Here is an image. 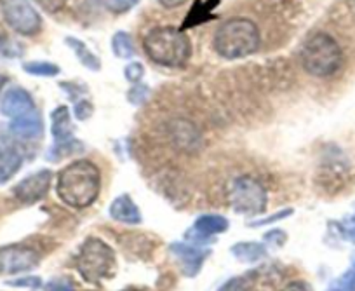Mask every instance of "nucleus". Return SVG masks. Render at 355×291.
Masks as SVG:
<instances>
[{
  "label": "nucleus",
  "mask_w": 355,
  "mask_h": 291,
  "mask_svg": "<svg viewBox=\"0 0 355 291\" xmlns=\"http://www.w3.org/2000/svg\"><path fill=\"white\" fill-rule=\"evenodd\" d=\"M100 187V169L91 160H75L58 174V196L71 208L91 206L98 199Z\"/></svg>",
  "instance_id": "nucleus-1"
},
{
  "label": "nucleus",
  "mask_w": 355,
  "mask_h": 291,
  "mask_svg": "<svg viewBox=\"0 0 355 291\" xmlns=\"http://www.w3.org/2000/svg\"><path fill=\"white\" fill-rule=\"evenodd\" d=\"M143 49L153 63L160 67L180 68L189 63L192 44L185 30L174 26H157L143 39Z\"/></svg>",
  "instance_id": "nucleus-2"
},
{
  "label": "nucleus",
  "mask_w": 355,
  "mask_h": 291,
  "mask_svg": "<svg viewBox=\"0 0 355 291\" xmlns=\"http://www.w3.org/2000/svg\"><path fill=\"white\" fill-rule=\"evenodd\" d=\"M261 44L259 28L248 18H234L225 22L216 30L213 47L218 56L225 60H242L256 53Z\"/></svg>",
  "instance_id": "nucleus-3"
},
{
  "label": "nucleus",
  "mask_w": 355,
  "mask_h": 291,
  "mask_svg": "<svg viewBox=\"0 0 355 291\" xmlns=\"http://www.w3.org/2000/svg\"><path fill=\"white\" fill-rule=\"evenodd\" d=\"M340 44L326 32H317L303 44L302 65L305 72L319 78L331 77L343 67Z\"/></svg>",
  "instance_id": "nucleus-4"
},
{
  "label": "nucleus",
  "mask_w": 355,
  "mask_h": 291,
  "mask_svg": "<svg viewBox=\"0 0 355 291\" xmlns=\"http://www.w3.org/2000/svg\"><path fill=\"white\" fill-rule=\"evenodd\" d=\"M115 253L101 239L89 238L82 244L77 258V270L87 283L98 284L115 272Z\"/></svg>",
  "instance_id": "nucleus-5"
},
{
  "label": "nucleus",
  "mask_w": 355,
  "mask_h": 291,
  "mask_svg": "<svg viewBox=\"0 0 355 291\" xmlns=\"http://www.w3.org/2000/svg\"><path fill=\"white\" fill-rule=\"evenodd\" d=\"M266 190L258 180L251 176H241L230 185L228 204L239 215L258 217L266 210Z\"/></svg>",
  "instance_id": "nucleus-6"
},
{
  "label": "nucleus",
  "mask_w": 355,
  "mask_h": 291,
  "mask_svg": "<svg viewBox=\"0 0 355 291\" xmlns=\"http://www.w3.org/2000/svg\"><path fill=\"white\" fill-rule=\"evenodd\" d=\"M51 122H53L51 133L54 136V145L47 152V159L56 163L64 156H71L84 149L82 143L73 136V124H71L70 110L67 107H58L51 114Z\"/></svg>",
  "instance_id": "nucleus-7"
},
{
  "label": "nucleus",
  "mask_w": 355,
  "mask_h": 291,
  "mask_svg": "<svg viewBox=\"0 0 355 291\" xmlns=\"http://www.w3.org/2000/svg\"><path fill=\"white\" fill-rule=\"evenodd\" d=\"M2 11L15 32L21 35H35L40 32L42 19L30 0H2Z\"/></svg>",
  "instance_id": "nucleus-8"
},
{
  "label": "nucleus",
  "mask_w": 355,
  "mask_h": 291,
  "mask_svg": "<svg viewBox=\"0 0 355 291\" xmlns=\"http://www.w3.org/2000/svg\"><path fill=\"white\" fill-rule=\"evenodd\" d=\"M39 265V253L26 246H8L0 249V274H18Z\"/></svg>",
  "instance_id": "nucleus-9"
},
{
  "label": "nucleus",
  "mask_w": 355,
  "mask_h": 291,
  "mask_svg": "<svg viewBox=\"0 0 355 291\" xmlns=\"http://www.w3.org/2000/svg\"><path fill=\"white\" fill-rule=\"evenodd\" d=\"M51 181H53V173L49 169H40L37 173L30 174L15 187L16 199L25 204L37 203L42 197H46V194L49 192Z\"/></svg>",
  "instance_id": "nucleus-10"
},
{
  "label": "nucleus",
  "mask_w": 355,
  "mask_h": 291,
  "mask_svg": "<svg viewBox=\"0 0 355 291\" xmlns=\"http://www.w3.org/2000/svg\"><path fill=\"white\" fill-rule=\"evenodd\" d=\"M33 110H37L33 98L23 88H11L0 101V112L9 119H18Z\"/></svg>",
  "instance_id": "nucleus-11"
},
{
  "label": "nucleus",
  "mask_w": 355,
  "mask_h": 291,
  "mask_svg": "<svg viewBox=\"0 0 355 291\" xmlns=\"http://www.w3.org/2000/svg\"><path fill=\"white\" fill-rule=\"evenodd\" d=\"M171 251H173V255L182 262L183 270H185L187 276L190 277L199 274L204 260L209 256V249L197 248V246L185 244V242H173V244H171Z\"/></svg>",
  "instance_id": "nucleus-12"
},
{
  "label": "nucleus",
  "mask_w": 355,
  "mask_h": 291,
  "mask_svg": "<svg viewBox=\"0 0 355 291\" xmlns=\"http://www.w3.org/2000/svg\"><path fill=\"white\" fill-rule=\"evenodd\" d=\"M228 228V220L220 215H204V217L197 218L196 225H193V232L190 231L193 238H199L197 241H211V235L221 234Z\"/></svg>",
  "instance_id": "nucleus-13"
},
{
  "label": "nucleus",
  "mask_w": 355,
  "mask_h": 291,
  "mask_svg": "<svg viewBox=\"0 0 355 291\" xmlns=\"http://www.w3.org/2000/svg\"><path fill=\"white\" fill-rule=\"evenodd\" d=\"M110 217L114 218L115 222H121V224H128V225H138L139 222H141L139 208L132 203V199L128 196V194L119 196L117 199L112 203Z\"/></svg>",
  "instance_id": "nucleus-14"
},
{
  "label": "nucleus",
  "mask_w": 355,
  "mask_h": 291,
  "mask_svg": "<svg viewBox=\"0 0 355 291\" xmlns=\"http://www.w3.org/2000/svg\"><path fill=\"white\" fill-rule=\"evenodd\" d=\"M9 128H11V131L15 133L16 136H19V138H26V140L37 138V136L42 135V129H44L42 117H40L39 112L33 110L30 112V114L21 115V117L12 119Z\"/></svg>",
  "instance_id": "nucleus-15"
},
{
  "label": "nucleus",
  "mask_w": 355,
  "mask_h": 291,
  "mask_svg": "<svg viewBox=\"0 0 355 291\" xmlns=\"http://www.w3.org/2000/svg\"><path fill=\"white\" fill-rule=\"evenodd\" d=\"M21 156L15 149L6 145H0V183H6L11 180L18 169L21 167Z\"/></svg>",
  "instance_id": "nucleus-16"
},
{
  "label": "nucleus",
  "mask_w": 355,
  "mask_h": 291,
  "mask_svg": "<svg viewBox=\"0 0 355 291\" xmlns=\"http://www.w3.org/2000/svg\"><path fill=\"white\" fill-rule=\"evenodd\" d=\"M64 42H67V46L70 47L71 51H73L75 56H77V60L80 61L85 68H89V70H93V72L101 70L100 58H98L93 51L89 49L87 44L82 42V40H78V39H75V37H67V39H64Z\"/></svg>",
  "instance_id": "nucleus-17"
},
{
  "label": "nucleus",
  "mask_w": 355,
  "mask_h": 291,
  "mask_svg": "<svg viewBox=\"0 0 355 291\" xmlns=\"http://www.w3.org/2000/svg\"><path fill=\"white\" fill-rule=\"evenodd\" d=\"M232 253L237 260L244 263L259 262L266 256V248L261 242H239L232 248Z\"/></svg>",
  "instance_id": "nucleus-18"
},
{
  "label": "nucleus",
  "mask_w": 355,
  "mask_h": 291,
  "mask_svg": "<svg viewBox=\"0 0 355 291\" xmlns=\"http://www.w3.org/2000/svg\"><path fill=\"white\" fill-rule=\"evenodd\" d=\"M218 4V0H207V2H197L196 8L190 9L189 13V18L185 19V23H183L182 30L185 28H190V26H196L199 25V23H204L207 22V19L213 18V15H211V11H213L214 6Z\"/></svg>",
  "instance_id": "nucleus-19"
},
{
  "label": "nucleus",
  "mask_w": 355,
  "mask_h": 291,
  "mask_svg": "<svg viewBox=\"0 0 355 291\" xmlns=\"http://www.w3.org/2000/svg\"><path fill=\"white\" fill-rule=\"evenodd\" d=\"M112 49H114L115 56L121 58V60H131L136 54L135 42H132V37L128 32L115 33L114 39H112Z\"/></svg>",
  "instance_id": "nucleus-20"
},
{
  "label": "nucleus",
  "mask_w": 355,
  "mask_h": 291,
  "mask_svg": "<svg viewBox=\"0 0 355 291\" xmlns=\"http://www.w3.org/2000/svg\"><path fill=\"white\" fill-rule=\"evenodd\" d=\"M23 70L30 75H37V77H56L61 74V68L49 61H30V63L23 65Z\"/></svg>",
  "instance_id": "nucleus-21"
},
{
  "label": "nucleus",
  "mask_w": 355,
  "mask_h": 291,
  "mask_svg": "<svg viewBox=\"0 0 355 291\" xmlns=\"http://www.w3.org/2000/svg\"><path fill=\"white\" fill-rule=\"evenodd\" d=\"M329 291H355V265L348 269L333 286Z\"/></svg>",
  "instance_id": "nucleus-22"
},
{
  "label": "nucleus",
  "mask_w": 355,
  "mask_h": 291,
  "mask_svg": "<svg viewBox=\"0 0 355 291\" xmlns=\"http://www.w3.org/2000/svg\"><path fill=\"white\" fill-rule=\"evenodd\" d=\"M148 96H150V88L148 85L145 84H135L131 88V91H129L128 98L129 101H131L132 105H136V107H139V105L145 103L146 100H148Z\"/></svg>",
  "instance_id": "nucleus-23"
},
{
  "label": "nucleus",
  "mask_w": 355,
  "mask_h": 291,
  "mask_svg": "<svg viewBox=\"0 0 355 291\" xmlns=\"http://www.w3.org/2000/svg\"><path fill=\"white\" fill-rule=\"evenodd\" d=\"M218 291H254V290H252V284L249 279H245V277H234V279H228Z\"/></svg>",
  "instance_id": "nucleus-24"
},
{
  "label": "nucleus",
  "mask_w": 355,
  "mask_h": 291,
  "mask_svg": "<svg viewBox=\"0 0 355 291\" xmlns=\"http://www.w3.org/2000/svg\"><path fill=\"white\" fill-rule=\"evenodd\" d=\"M139 0H105L108 11L114 13V15H122V13H128L129 9L135 8Z\"/></svg>",
  "instance_id": "nucleus-25"
},
{
  "label": "nucleus",
  "mask_w": 355,
  "mask_h": 291,
  "mask_svg": "<svg viewBox=\"0 0 355 291\" xmlns=\"http://www.w3.org/2000/svg\"><path fill=\"white\" fill-rule=\"evenodd\" d=\"M125 78H128L131 84H138L139 81L143 78V75H145V67H143L139 61H132V63H129L128 67H125Z\"/></svg>",
  "instance_id": "nucleus-26"
},
{
  "label": "nucleus",
  "mask_w": 355,
  "mask_h": 291,
  "mask_svg": "<svg viewBox=\"0 0 355 291\" xmlns=\"http://www.w3.org/2000/svg\"><path fill=\"white\" fill-rule=\"evenodd\" d=\"M33 2H35L42 11H46L47 15H56V13L63 11V8L67 6L68 0H33Z\"/></svg>",
  "instance_id": "nucleus-27"
},
{
  "label": "nucleus",
  "mask_w": 355,
  "mask_h": 291,
  "mask_svg": "<svg viewBox=\"0 0 355 291\" xmlns=\"http://www.w3.org/2000/svg\"><path fill=\"white\" fill-rule=\"evenodd\" d=\"M23 53L21 47L18 46L16 42L9 40L8 37L0 35V54H4V56H19Z\"/></svg>",
  "instance_id": "nucleus-28"
},
{
  "label": "nucleus",
  "mask_w": 355,
  "mask_h": 291,
  "mask_svg": "<svg viewBox=\"0 0 355 291\" xmlns=\"http://www.w3.org/2000/svg\"><path fill=\"white\" fill-rule=\"evenodd\" d=\"M338 227H340V231H341V234H343V238L347 239V241L354 242V244H355V213L350 215V217L345 218V220L341 222V224L338 225Z\"/></svg>",
  "instance_id": "nucleus-29"
},
{
  "label": "nucleus",
  "mask_w": 355,
  "mask_h": 291,
  "mask_svg": "<svg viewBox=\"0 0 355 291\" xmlns=\"http://www.w3.org/2000/svg\"><path fill=\"white\" fill-rule=\"evenodd\" d=\"M291 215H293V210H282V211H279V213L270 215V217H268V218H259V220L251 222V224H249V227H261V225L274 224V222L284 220L286 217H291Z\"/></svg>",
  "instance_id": "nucleus-30"
},
{
  "label": "nucleus",
  "mask_w": 355,
  "mask_h": 291,
  "mask_svg": "<svg viewBox=\"0 0 355 291\" xmlns=\"http://www.w3.org/2000/svg\"><path fill=\"white\" fill-rule=\"evenodd\" d=\"M91 114H93V105L87 100H80L75 105V115H77L78 121H85V119L91 117Z\"/></svg>",
  "instance_id": "nucleus-31"
},
{
  "label": "nucleus",
  "mask_w": 355,
  "mask_h": 291,
  "mask_svg": "<svg viewBox=\"0 0 355 291\" xmlns=\"http://www.w3.org/2000/svg\"><path fill=\"white\" fill-rule=\"evenodd\" d=\"M8 284H11V286H32V288H39V286H40V279H39V277H26V279L9 281Z\"/></svg>",
  "instance_id": "nucleus-32"
},
{
  "label": "nucleus",
  "mask_w": 355,
  "mask_h": 291,
  "mask_svg": "<svg viewBox=\"0 0 355 291\" xmlns=\"http://www.w3.org/2000/svg\"><path fill=\"white\" fill-rule=\"evenodd\" d=\"M46 291H75L70 284L60 283V281H53L46 286Z\"/></svg>",
  "instance_id": "nucleus-33"
},
{
  "label": "nucleus",
  "mask_w": 355,
  "mask_h": 291,
  "mask_svg": "<svg viewBox=\"0 0 355 291\" xmlns=\"http://www.w3.org/2000/svg\"><path fill=\"white\" fill-rule=\"evenodd\" d=\"M284 291H312V288L306 283H303V281H295V283H289L284 288Z\"/></svg>",
  "instance_id": "nucleus-34"
},
{
  "label": "nucleus",
  "mask_w": 355,
  "mask_h": 291,
  "mask_svg": "<svg viewBox=\"0 0 355 291\" xmlns=\"http://www.w3.org/2000/svg\"><path fill=\"white\" fill-rule=\"evenodd\" d=\"M160 6H164L166 9H174V8H180V6H183L185 2H189V0H159Z\"/></svg>",
  "instance_id": "nucleus-35"
},
{
  "label": "nucleus",
  "mask_w": 355,
  "mask_h": 291,
  "mask_svg": "<svg viewBox=\"0 0 355 291\" xmlns=\"http://www.w3.org/2000/svg\"><path fill=\"white\" fill-rule=\"evenodd\" d=\"M6 84V77H2V75H0V91H2V85Z\"/></svg>",
  "instance_id": "nucleus-36"
},
{
  "label": "nucleus",
  "mask_w": 355,
  "mask_h": 291,
  "mask_svg": "<svg viewBox=\"0 0 355 291\" xmlns=\"http://www.w3.org/2000/svg\"><path fill=\"white\" fill-rule=\"evenodd\" d=\"M124 291H138V290H124Z\"/></svg>",
  "instance_id": "nucleus-37"
},
{
  "label": "nucleus",
  "mask_w": 355,
  "mask_h": 291,
  "mask_svg": "<svg viewBox=\"0 0 355 291\" xmlns=\"http://www.w3.org/2000/svg\"><path fill=\"white\" fill-rule=\"evenodd\" d=\"M354 2H355V0H354Z\"/></svg>",
  "instance_id": "nucleus-38"
}]
</instances>
